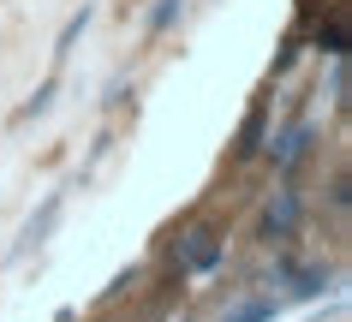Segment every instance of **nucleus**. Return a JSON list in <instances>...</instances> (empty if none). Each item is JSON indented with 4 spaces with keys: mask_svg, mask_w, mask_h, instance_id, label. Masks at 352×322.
<instances>
[{
    "mask_svg": "<svg viewBox=\"0 0 352 322\" xmlns=\"http://www.w3.org/2000/svg\"><path fill=\"white\" fill-rule=\"evenodd\" d=\"M305 137H311V132H305V126H298V132H287V137H280V161H293V155L305 150Z\"/></svg>",
    "mask_w": 352,
    "mask_h": 322,
    "instance_id": "obj_5",
    "label": "nucleus"
},
{
    "mask_svg": "<svg viewBox=\"0 0 352 322\" xmlns=\"http://www.w3.org/2000/svg\"><path fill=\"white\" fill-rule=\"evenodd\" d=\"M54 215H60V197H48V203H42V215L30 221V227H24V239H19V245H12V257H24L30 245H42V233L54 227Z\"/></svg>",
    "mask_w": 352,
    "mask_h": 322,
    "instance_id": "obj_1",
    "label": "nucleus"
},
{
    "mask_svg": "<svg viewBox=\"0 0 352 322\" xmlns=\"http://www.w3.org/2000/svg\"><path fill=\"white\" fill-rule=\"evenodd\" d=\"M293 221H298V203H293V191H280L269 203V233H293Z\"/></svg>",
    "mask_w": 352,
    "mask_h": 322,
    "instance_id": "obj_2",
    "label": "nucleus"
},
{
    "mask_svg": "<svg viewBox=\"0 0 352 322\" xmlns=\"http://www.w3.org/2000/svg\"><path fill=\"white\" fill-rule=\"evenodd\" d=\"M215 257H221V245H215L209 233H191V245H186V263H191V268H209Z\"/></svg>",
    "mask_w": 352,
    "mask_h": 322,
    "instance_id": "obj_3",
    "label": "nucleus"
},
{
    "mask_svg": "<svg viewBox=\"0 0 352 322\" xmlns=\"http://www.w3.org/2000/svg\"><path fill=\"white\" fill-rule=\"evenodd\" d=\"M269 317H275V299H251V304H239L227 322H269Z\"/></svg>",
    "mask_w": 352,
    "mask_h": 322,
    "instance_id": "obj_4",
    "label": "nucleus"
}]
</instances>
